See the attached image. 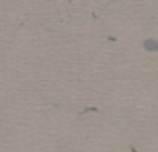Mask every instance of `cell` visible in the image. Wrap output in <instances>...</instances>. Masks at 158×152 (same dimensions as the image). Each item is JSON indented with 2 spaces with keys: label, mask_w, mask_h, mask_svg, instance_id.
I'll use <instances>...</instances> for the list:
<instances>
[{
  "label": "cell",
  "mask_w": 158,
  "mask_h": 152,
  "mask_svg": "<svg viewBox=\"0 0 158 152\" xmlns=\"http://www.w3.org/2000/svg\"><path fill=\"white\" fill-rule=\"evenodd\" d=\"M145 48L149 51H154V50H158V42L156 40H145Z\"/></svg>",
  "instance_id": "1"
}]
</instances>
